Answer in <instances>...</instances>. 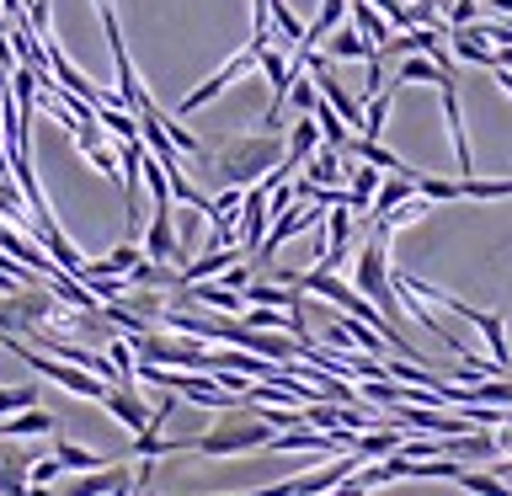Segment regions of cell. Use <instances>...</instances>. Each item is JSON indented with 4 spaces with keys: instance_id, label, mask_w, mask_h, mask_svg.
<instances>
[{
    "instance_id": "obj_1",
    "label": "cell",
    "mask_w": 512,
    "mask_h": 496,
    "mask_svg": "<svg viewBox=\"0 0 512 496\" xmlns=\"http://www.w3.org/2000/svg\"><path fill=\"white\" fill-rule=\"evenodd\" d=\"M283 166V139L278 134H240L214 155V182L219 187H256L267 171Z\"/></svg>"
},
{
    "instance_id": "obj_2",
    "label": "cell",
    "mask_w": 512,
    "mask_h": 496,
    "mask_svg": "<svg viewBox=\"0 0 512 496\" xmlns=\"http://www.w3.org/2000/svg\"><path fill=\"white\" fill-rule=\"evenodd\" d=\"M267 443H272V427L251 411V400H240V406L224 416L214 432L192 438V454H203V459H230V454H256V448H267Z\"/></svg>"
},
{
    "instance_id": "obj_3",
    "label": "cell",
    "mask_w": 512,
    "mask_h": 496,
    "mask_svg": "<svg viewBox=\"0 0 512 496\" xmlns=\"http://www.w3.org/2000/svg\"><path fill=\"white\" fill-rule=\"evenodd\" d=\"M0 342H6L11 358H22V363L32 368V374L54 379L59 390H70V395H80V400H102V395H107V379H96V374H86V368H75V363L48 358V352H38L32 342H22V336H0Z\"/></svg>"
},
{
    "instance_id": "obj_4",
    "label": "cell",
    "mask_w": 512,
    "mask_h": 496,
    "mask_svg": "<svg viewBox=\"0 0 512 496\" xmlns=\"http://www.w3.org/2000/svg\"><path fill=\"white\" fill-rule=\"evenodd\" d=\"M352 288H358V294L374 304L390 326L400 320V299H395V283H390V256H384V240L379 235L368 240V246L358 251V262H352Z\"/></svg>"
},
{
    "instance_id": "obj_5",
    "label": "cell",
    "mask_w": 512,
    "mask_h": 496,
    "mask_svg": "<svg viewBox=\"0 0 512 496\" xmlns=\"http://www.w3.org/2000/svg\"><path fill=\"white\" fill-rule=\"evenodd\" d=\"M134 352H139V363H150V368H187V374H208V347L192 342V336L139 331L134 336Z\"/></svg>"
},
{
    "instance_id": "obj_6",
    "label": "cell",
    "mask_w": 512,
    "mask_h": 496,
    "mask_svg": "<svg viewBox=\"0 0 512 496\" xmlns=\"http://www.w3.org/2000/svg\"><path fill=\"white\" fill-rule=\"evenodd\" d=\"M256 54H262V48H256V43H246V48H240V54H235L230 64H224V70H214V75H208L198 91H187V96H182V107H176V112H198V107H208L219 91H230L240 75H251V70H256Z\"/></svg>"
},
{
    "instance_id": "obj_7",
    "label": "cell",
    "mask_w": 512,
    "mask_h": 496,
    "mask_svg": "<svg viewBox=\"0 0 512 496\" xmlns=\"http://www.w3.org/2000/svg\"><path fill=\"white\" fill-rule=\"evenodd\" d=\"M102 406L118 416V422L128 427V432H144L150 427V406L134 395V384H107V395H102Z\"/></svg>"
},
{
    "instance_id": "obj_8",
    "label": "cell",
    "mask_w": 512,
    "mask_h": 496,
    "mask_svg": "<svg viewBox=\"0 0 512 496\" xmlns=\"http://www.w3.org/2000/svg\"><path fill=\"white\" fill-rule=\"evenodd\" d=\"M443 91V118H448V139H454V160H459V176H475V160H470V139H464V112H459V86L448 80Z\"/></svg>"
},
{
    "instance_id": "obj_9",
    "label": "cell",
    "mask_w": 512,
    "mask_h": 496,
    "mask_svg": "<svg viewBox=\"0 0 512 496\" xmlns=\"http://www.w3.org/2000/svg\"><path fill=\"white\" fill-rule=\"evenodd\" d=\"M32 448L0 443V496H27V470H32Z\"/></svg>"
},
{
    "instance_id": "obj_10",
    "label": "cell",
    "mask_w": 512,
    "mask_h": 496,
    "mask_svg": "<svg viewBox=\"0 0 512 496\" xmlns=\"http://www.w3.org/2000/svg\"><path fill=\"white\" fill-rule=\"evenodd\" d=\"M139 256H144V251H139V240H123V246H112V251L102 256V262H86V267L75 272V278H80V283H86V278H128Z\"/></svg>"
},
{
    "instance_id": "obj_11",
    "label": "cell",
    "mask_w": 512,
    "mask_h": 496,
    "mask_svg": "<svg viewBox=\"0 0 512 496\" xmlns=\"http://www.w3.org/2000/svg\"><path fill=\"white\" fill-rule=\"evenodd\" d=\"M43 432H59V422L48 411H16V416H0V443H22V438H43Z\"/></svg>"
},
{
    "instance_id": "obj_12",
    "label": "cell",
    "mask_w": 512,
    "mask_h": 496,
    "mask_svg": "<svg viewBox=\"0 0 512 496\" xmlns=\"http://www.w3.org/2000/svg\"><path fill=\"white\" fill-rule=\"evenodd\" d=\"M235 262H246V251H240V246H219V251H203L198 262H182V283H203V278H219V272H230Z\"/></svg>"
},
{
    "instance_id": "obj_13",
    "label": "cell",
    "mask_w": 512,
    "mask_h": 496,
    "mask_svg": "<svg viewBox=\"0 0 512 496\" xmlns=\"http://www.w3.org/2000/svg\"><path fill=\"white\" fill-rule=\"evenodd\" d=\"M342 22H347V0H320L315 22L304 27V38H299V48H294V54H315V43L326 38V32H336Z\"/></svg>"
},
{
    "instance_id": "obj_14",
    "label": "cell",
    "mask_w": 512,
    "mask_h": 496,
    "mask_svg": "<svg viewBox=\"0 0 512 496\" xmlns=\"http://www.w3.org/2000/svg\"><path fill=\"white\" fill-rule=\"evenodd\" d=\"M342 150H352V155L363 160V166H374V171H384V176H406V171H411L406 160H400L395 150H384L379 139H347Z\"/></svg>"
},
{
    "instance_id": "obj_15",
    "label": "cell",
    "mask_w": 512,
    "mask_h": 496,
    "mask_svg": "<svg viewBox=\"0 0 512 496\" xmlns=\"http://www.w3.org/2000/svg\"><path fill=\"white\" fill-rule=\"evenodd\" d=\"M448 70H438V64H432L427 54H406L400 59V70H395V86H448Z\"/></svg>"
},
{
    "instance_id": "obj_16",
    "label": "cell",
    "mask_w": 512,
    "mask_h": 496,
    "mask_svg": "<svg viewBox=\"0 0 512 496\" xmlns=\"http://www.w3.org/2000/svg\"><path fill=\"white\" fill-rule=\"evenodd\" d=\"M406 198H416V171H406V176H384V182H379V192H374V203H368V214H374V219H384L390 208H400Z\"/></svg>"
},
{
    "instance_id": "obj_17",
    "label": "cell",
    "mask_w": 512,
    "mask_h": 496,
    "mask_svg": "<svg viewBox=\"0 0 512 496\" xmlns=\"http://www.w3.org/2000/svg\"><path fill=\"white\" fill-rule=\"evenodd\" d=\"M347 16H352V27H358L363 32V38L368 43H374V48H384V43H390V22H384V16L374 11V6H368V0H347Z\"/></svg>"
},
{
    "instance_id": "obj_18",
    "label": "cell",
    "mask_w": 512,
    "mask_h": 496,
    "mask_svg": "<svg viewBox=\"0 0 512 496\" xmlns=\"http://www.w3.org/2000/svg\"><path fill=\"white\" fill-rule=\"evenodd\" d=\"M326 54L331 59H368V54H374V43H368L352 22H342L336 32H326Z\"/></svg>"
},
{
    "instance_id": "obj_19",
    "label": "cell",
    "mask_w": 512,
    "mask_h": 496,
    "mask_svg": "<svg viewBox=\"0 0 512 496\" xmlns=\"http://www.w3.org/2000/svg\"><path fill=\"white\" fill-rule=\"evenodd\" d=\"M304 182H310V187H336V182H342V155H336V150H315L310 160H304Z\"/></svg>"
},
{
    "instance_id": "obj_20",
    "label": "cell",
    "mask_w": 512,
    "mask_h": 496,
    "mask_svg": "<svg viewBox=\"0 0 512 496\" xmlns=\"http://www.w3.org/2000/svg\"><path fill=\"white\" fill-rule=\"evenodd\" d=\"M54 459L64 464V470H80V475H86V470H107V464H118V459H107V454H91V448H75V443H54Z\"/></svg>"
},
{
    "instance_id": "obj_21",
    "label": "cell",
    "mask_w": 512,
    "mask_h": 496,
    "mask_svg": "<svg viewBox=\"0 0 512 496\" xmlns=\"http://www.w3.org/2000/svg\"><path fill=\"white\" fill-rule=\"evenodd\" d=\"M416 198H427V203H459V176L448 182V176H422V171H416Z\"/></svg>"
},
{
    "instance_id": "obj_22",
    "label": "cell",
    "mask_w": 512,
    "mask_h": 496,
    "mask_svg": "<svg viewBox=\"0 0 512 496\" xmlns=\"http://www.w3.org/2000/svg\"><path fill=\"white\" fill-rule=\"evenodd\" d=\"M283 107H294L299 118H310V112L320 107V91H315V80H310V75H294V86H288Z\"/></svg>"
},
{
    "instance_id": "obj_23",
    "label": "cell",
    "mask_w": 512,
    "mask_h": 496,
    "mask_svg": "<svg viewBox=\"0 0 512 496\" xmlns=\"http://www.w3.org/2000/svg\"><path fill=\"white\" fill-rule=\"evenodd\" d=\"M32 406H38V384H0V416H16Z\"/></svg>"
},
{
    "instance_id": "obj_24",
    "label": "cell",
    "mask_w": 512,
    "mask_h": 496,
    "mask_svg": "<svg viewBox=\"0 0 512 496\" xmlns=\"http://www.w3.org/2000/svg\"><path fill=\"white\" fill-rule=\"evenodd\" d=\"M454 486H464V491H475V496H512V491L502 486V475L470 470V464H464V470H459V480H454Z\"/></svg>"
},
{
    "instance_id": "obj_25",
    "label": "cell",
    "mask_w": 512,
    "mask_h": 496,
    "mask_svg": "<svg viewBox=\"0 0 512 496\" xmlns=\"http://www.w3.org/2000/svg\"><path fill=\"white\" fill-rule=\"evenodd\" d=\"M64 475V464L48 454V459H32V470H27V486H54V480Z\"/></svg>"
},
{
    "instance_id": "obj_26",
    "label": "cell",
    "mask_w": 512,
    "mask_h": 496,
    "mask_svg": "<svg viewBox=\"0 0 512 496\" xmlns=\"http://www.w3.org/2000/svg\"><path fill=\"white\" fill-rule=\"evenodd\" d=\"M251 272H256L251 262H235L230 272H219V283H224V288H235V294H240V288H246V283H251Z\"/></svg>"
},
{
    "instance_id": "obj_27",
    "label": "cell",
    "mask_w": 512,
    "mask_h": 496,
    "mask_svg": "<svg viewBox=\"0 0 512 496\" xmlns=\"http://www.w3.org/2000/svg\"><path fill=\"white\" fill-rule=\"evenodd\" d=\"M27 496H59L54 486H27Z\"/></svg>"
}]
</instances>
